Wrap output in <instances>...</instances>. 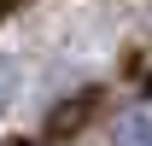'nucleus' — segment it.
I'll use <instances>...</instances> for the list:
<instances>
[{
  "mask_svg": "<svg viewBox=\"0 0 152 146\" xmlns=\"http://www.w3.org/2000/svg\"><path fill=\"white\" fill-rule=\"evenodd\" d=\"M12 88H18V70H12V58H0V105L12 99Z\"/></svg>",
  "mask_w": 152,
  "mask_h": 146,
  "instance_id": "f03ea898",
  "label": "nucleus"
},
{
  "mask_svg": "<svg viewBox=\"0 0 152 146\" xmlns=\"http://www.w3.org/2000/svg\"><path fill=\"white\" fill-rule=\"evenodd\" d=\"M117 146H152V111H123L117 117Z\"/></svg>",
  "mask_w": 152,
  "mask_h": 146,
  "instance_id": "f257e3e1",
  "label": "nucleus"
}]
</instances>
